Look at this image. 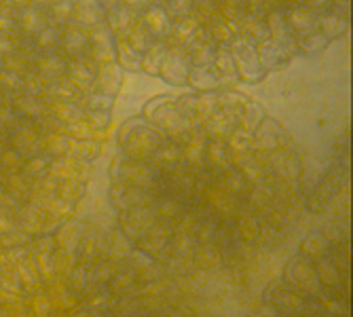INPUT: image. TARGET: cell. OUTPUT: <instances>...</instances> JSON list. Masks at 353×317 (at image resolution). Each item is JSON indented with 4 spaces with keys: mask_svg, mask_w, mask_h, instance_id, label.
I'll return each mask as SVG.
<instances>
[{
    "mask_svg": "<svg viewBox=\"0 0 353 317\" xmlns=\"http://www.w3.org/2000/svg\"><path fill=\"white\" fill-rule=\"evenodd\" d=\"M110 201L138 252L188 277H231L271 260L305 216L292 136L235 89L150 102L127 121Z\"/></svg>",
    "mask_w": 353,
    "mask_h": 317,
    "instance_id": "6da1fadb",
    "label": "cell"
},
{
    "mask_svg": "<svg viewBox=\"0 0 353 317\" xmlns=\"http://www.w3.org/2000/svg\"><path fill=\"white\" fill-rule=\"evenodd\" d=\"M117 91L98 0H0V256L72 218Z\"/></svg>",
    "mask_w": 353,
    "mask_h": 317,
    "instance_id": "7a4b0ae2",
    "label": "cell"
},
{
    "mask_svg": "<svg viewBox=\"0 0 353 317\" xmlns=\"http://www.w3.org/2000/svg\"><path fill=\"white\" fill-rule=\"evenodd\" d=\"M119 63L195 89L259 83L315 55L349 23V0H98Z\"/></svg>",
    "mask_w": 353,
    "mask_h": 317,
    "instance_id": "3957f363",
    "label": "cell"
}]
</instances>
